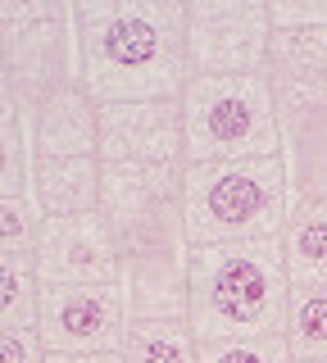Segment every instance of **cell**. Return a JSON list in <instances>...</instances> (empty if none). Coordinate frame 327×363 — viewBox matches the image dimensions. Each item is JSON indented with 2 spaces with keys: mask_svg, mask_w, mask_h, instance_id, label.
Segmentation results:
<instances>
[{
  "mask_svg": "<svg viewBox=\"0 0 327 363\" xmlns=\"http://www.w3.org/2000/svg\"><path fill=\"white\" fill-rule=\"evenodd\" d=\"M187 164L277 159L273 82L259 77H191L182 91Z\"/></svg>",
  "mask_w": 327,
  "mask_h": 363,
  "instance_id": "5b68a950",
  "label": "cell"
},
{
  "mask_svg": "<svg viewBox=\"0 0 327 363\" xmlns=\"http://www.w3.org/2000/svg\"><path fill=\"white\" fill-rule=\"evenodd\" d=\"M291 286H327V204L287 209V227L277 236Z\"/></svg>",
  "mask_w": 327,
  "mask_h": 363,
  "instance_id": "4fadbf2b",
  "label": "cell"
},
{
  "mask_svg": "<svg viewBox=\"0 0 327 363\" xmlns=\"http://www.w3.org/2000/svg\"><path fill=\"white\" fill-rule=\"evenodd\" d=\"M50 350L41 345L37 327H0V363H46Z\"/></svg>",
  "mask_w": 327,
  "mask_h": 363,
  "instance_id": "7402d4cb",
  "label": "cell"
},
{
  "mask_svg": "<svg viewBox=\"0 0 327 363\" xmlns=\"http://www.w3.org/2000/svg\"><path fill=\"white\" fill-rule=\"evenodd\" d=\"M37 295L32 259H0V327H37Z\"/></svg>",
  "mask_w": 327,
  "mask_h": 363,
  "instance_id": "e0dca14e",
  "label": "cell"
},
{
  "mask_svg": "<svg viewBox=\"0 0 327 363\" xmlns=\"http://www.w3.org/2000/svg\"><path fill=\"white\" fill-rule=\"evenodd\" d=\"M291 277L273 241H236L191 250V309L196 340H250L287 327Z\"/></svg>",
  "mask_w": 327,
  "mask_h": 363,
  "instance_id": "7a4b0ae2",
  "label": "cell"
},
{
  "mask_svg": "<svg viewBox=\"0 0 327 363\" xmlns=\"http://www.w3.org/2000/svg\"><path fill=\"white\" fill-rule=\"evenodd\" d=\"M128 363H200V340L187 318H160V323H128L123 340Z\"/></svg>",
  "mask_w": 327,
  "mask_h": 363,
  "instance_id": "5bb4252c",
  "label": "cell"
},
{
  "mask_svg": "<svg viewBox=\"0 0 327 363\" xmlns=\"http://www.w3.org/2000/svg\"><path fill=\"white\" fill-rule=\"evenodd\" d=\"M100 159H28L23 196L41 218H77L100 209Z\"/></svg>",
  "mask_w": 327,
  "mask_h": 363,
  "instance_id": "7c38bea8",
  "label": "cell"
},
{
  "mask_svg": "<svg viewBox=\"0 0 327 363\" xmlns=\"http://www.w3.org/2000/svg\"><path fill=\"white\" fill-rule=\"evenodd\" d=\"M100 164L187 168L182 100H128L100 105Z\"/></svg>",
  "mask_w": 327,
  "mask_h": 363,
  "instance_id": "30bf717a",
  "label": "cell"
},
{
  "mask_svg": "<svg viewBox=\"0 0 327 363\" xmlns=\"http://www.w3.org/2000/svg\"><path fill=\"white\" fill-rule=\"evenodd\" d=\"M282 336L291 359H327V286H291Z\"/></svg>",
  "mask_w": 327,
  "mask_h": 363,
  "instance_id": "9a60e30c",
  "label": "cell"
},
{
  "mask_svg": "<svg viewBox=\"0 0 327 363\" xmlns=\"http://www.w3.org/2000/svg\"><path fill=\"white\" fill-rule=\"evenodd\" d=\"M82 37V86L96 105L182 100L187 0H73Z\"/></svg>",
  "mask_w": 327,
  "mask_h": 363,
  "instance_id": "6da1fadb",
  "label": "cell"
},
{
  "mask_svg": "<svg viewBox=\"0 0 327 363\" xmlns=\"http://www.w3.org/2000/svg\"><path fill=\"white\" fill-rule=\"evenodd\" d=\"M46 363H128L123 354H50Z\"/></svg>",
  "mask_w": 327,
  "mask_h": 363,
  "instance_id": "cb8c5ba5",
  "label": "cell"
},
{
  "mask_svg": "<svg viewBox=\"0 0 327 363\" xmlns=\"http://www.w3.org/2000/svg\"><path fill=\"white\" fill-rule=\"evenodd\" d=\"M182 209L191 250L273 241L287 227V177L277 159H236V164H187Z\"/></svg>",
  "mask_w": 327,
  "mask_h": 363,
  "instance_id": "3957f363",
  "label": "cell"
},
{
  "mask_svg": "<svg viewBox=\"0 0 327 363\" xmlns=\"http://www.w3.org/2000/svg\"><path fill=\"white\" fill-rule=\"evenodd\" d=\"M200 363H296L287 336H250V340H200Z\"/></svg>",
  "mask_w": 327,
  "mask_h": 363,
  "instance_id": "d6986e66",
  "label": "cell"
},
{
  "mask_svg": "<svg viewBox=\"0 0 327 363\" xmlns=\"http://www.w3.org/2000/svg\"><path fill=\"white\" fill-rule=\"evenodd\" d=\"M268 0H187L191 77H259L268 73Z\"/></svg>",
  "mask_w": 327,
  "mask_h": 363,
  "instance_id": "8992f818",
  "label": "cell"
},
{
  "mask_svg": "<svg viewBox=\"0 0 327 363\" xmlns=\"http://www.w3.org/2000/svg\"><path fill=\"white\" fill-rule=\"evenodd\" d=\"M41 286H118V241L105 213L77 218H41V236L32 250Z\"/></svg>",
  "mask_w": 327,
  "mask_h": 363,
  "instance_id": "9c48e42d",
  "label": "cell"
},
{
  "mask_svg": "<svg viewBox=\"0 0 327 363\" xmlns=\"http://www.w3.org/2000/svg\"><path fill=\"white\" fill-rule=\"evenodd\" d=\"M37 336L50 354H123L128 309L118 286H41Z\"/></svg>",
  "mask_w": 327,
  "mask_h": 363,
  "instance_id": "ba28073f",
  "label": "cell"
},
{
  "mask_svg": "<svg viewBox=\"0 0 327 363\" xmlns=\"http://www.w3.org/2000/svg\"><path fill=\"white\" fill-rule=\"evenodd\" d=\"M287 204H327V77H268Z\"/></svg>",
  "mask_w": 327,
  "mask_h": 363,
  "instance_id": "52a82bcc",
  "label": "cell"
},
{
  "mask_svg": "<svg viewBox=\"0 0 327 363\" xmlns=\"http://www.w3.org/2000/svg\"><path fill=\"white\" fill-rule=\"evenodd\" d=\"M28 159H96L100 150V105L82 82L50 96L32 118L18 123Z\"/></svg>",
  "mask_w": 327,
  "mask_h": 363,
  "instance_id": "8fae6325",
  "label": "cell"
},
{
  "mask_svg": "<svg viewBox=\"0 0 327 363\" xmlns=\"http://www.w3.org/2000/svg\"><path fill=\"white\" fill-rule=\"evenodd\" d=\"M296 363H327V359H296Z\"/></svg>",
  "mask_w": 327,
  "mask_h": 363,
  "instance_id": "d4e9b609",
  "label": "cell"
},
{
  "mask_svg": "<svg viewBox=\"0 0 327 363\" xmlns=\"http://www.w3.org/2000/svg\"><path fill=\"white\" fill-rule=\"evenodd\" d=\"M28 186V145L18 123L0 128V196H23Z\"/></svg>",
  "mask_w": 327,
  "mask_h": 363,
  "instance_id": "ffe728a7",
  "label": "cell"
},
{
  "mask_svg": "<svg viewBox=\"0 0 327 363\" xmlns=\"http://www.w3.org/2000/svg\"><path fill=\"white\" fill-rule=\"evenodd\" d=\"M41 213L28 196H0V259H32Z\"/></svg>",
  "mask_w": 327,
  "mask_h": 363,
  "instance_id": "ac0fdd59",
  "label": "cell"
},
{
  "mask_svg": "<svg viewBox=\"0 0 327 363\" xmlns=\"http://www.w3.org/2000/svg\"><path fill=\"white\" fill-rule=\"evenodd\" d=\"M268 77H327V28L273 32Z\"/></svg>",
  "mask_w": 327,
  "mask_h": 363,
  "instance_id": "2e32d148",
  "label": "cell"
},
{
  "mask_svg": "<svg viewBox=\"0 0 327 363\" xmlns=\"http://www.w3.org/2000/svg\"><path fill=\"white\" fill-rule=\"evenodd\" d=\"M273 32H309L327 28V0H268Z\"/></svg>",
  "mask_w": 327,
  "mask_h": 363,
  "instance_id": "44dd1931",
  "label": "cell"
},
{
  "mask_svg": "<svg viewBox=\"0 0 327 363\" xmlns=\"http://www.w3.org/2000/svg\"><path fill=\"white\" fill-rule=\"evenodd\" d=\"M5 123H18V105H14V91H9V77L0 68V128Z\"/></svg>",
  "mask_w": 327,
  "mask_h": 363,
  "instance_id": "603a6c76",
  "label": "cell"
},
{
  "mask_svg": "<svg viewBox=\"0 0 327 363\" xmlns=\"http://www.w3.org/2000/svg\"><path fill=\"white\" fill-rule=\"evenodd\" d=\"M0 68L14 91L18 123L64 86L82 82L73 0H0Z\"/></svg>",
  "mask_w": 327,
  "mask_h": 363,
  "instance_id": "277c9868",
  "label": "cell"
}]
</instances>
